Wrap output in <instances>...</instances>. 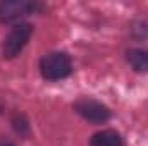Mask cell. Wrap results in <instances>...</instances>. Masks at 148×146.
Instances as JSON below:
<instances>
[{"mask_svg":"<svg viewBox=\"0 0 148 146\" xmlns=\"http://www.w3.org/2000/svg\"><path fill=\"white\" fill-rule=\"evenodd\" d=\"M10 124H12L14 131L21 136H26L29 132V122H28L26 115H23V113H14L10 119Z\"/></svg>","mask_w":148,"mask_h":146,"instance_id":"obj_7","label":"cell"},{"mask_svg":"<svg viewBox=\"0 0 148 146\" xmlns=\"http://www.w3.org/2000/svg\"><path fill=\"white\" fill-rule=\"evenodd\" d=\"M33 35V26L29 23H16L12 26V29L9 31V35L3 40L2 45V57L3 59H14L17 57L23 48L28 45L29 38Z\"/></svg>","mask_w":148,"mask_h":146,"instance_id":"obj_2","label":"cell"},{"mask_svg":"<svg viewBox=\"0 0 148 146\" xmlns=\"http://www.w3.org/2000/svg\"><path fill=\"white\" fill-rule=\"evenodd\" d=\"M0 146H16V145L10 143V141H0Z\"/></svg>","mask_w":148,"mask_h":146,"instance_id":"obj_8","label":"cell"},{"mask_svg":"<svg viewBox=\"0 0 148 146\" xmlns=\"http://www.w3.org/2000/svg\"><path fill=\"white\" fill-rule=\"evenodd\" d=\"M73 108L79 117H83L84 120H88L91 124H105L112 117L110 108L105 103H102L95 98H88V96L76 100L73 103Z\"/></svg>","mask_w":148,"mask_h":146,"instance_id":"obj_4","label":"cell"},{"mask_svg":"<svg viewBox=\"0 0 148 146\" xmlns=\"http://www.w3.org/2000/svg\"><path fill=\"white\" fill-rule=\"evenodd\" d=\"M126 60L134 72H148V50L129 48L126 50Z\"/></svg>","mask_w":148,"mask_h":146,"instance_id":"obj_6","label":"cell"},{"mask_svg":"<svg viewBox=\"0 0 148 146\" xmlns=\"http://www.w3.org/2000/svg\"><path fill=\"white\" fill-rule=\"evenodd\" d=\"M90 146H124V139L115 129H103L90 138Z\"/></svg>","mask_w":148,"mask_h":146,"instance_id":"obj_5","label":"cell"},{"mask_svg":"<svg viewBox=\"0 0 148 146\" xmlns=\"http://www.w3.org/2000/svg\"><path fill=\"white\" fill-rule=\"evenodd\" d=\"M43 9H45V5L40 3V2L5 0V2H0V23H17L21 17L41 12Z\"/></svg>","mask_w":148,"mask_h":146,"instance_id":"obj_3","label":"cell"},{"mask_svg":"<svg viewBox=\"0 0 148 146\" xmlns=\"http://www.w3.org/2000/svg\"><path fill=\"white\" fill-rule=\"evenodd\" d=\"M40 72L47 81H60L73 72L71 57L66 52H50L40 59Z\"/></svg>","mask_w":148,"mask_h":146,"instance_id":"obj_1","label":"cell"}]
</instances>
